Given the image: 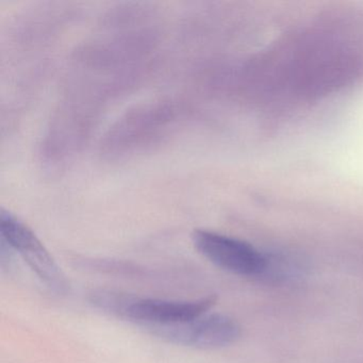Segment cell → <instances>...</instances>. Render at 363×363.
<instances>
[{"instance_id":"3957f363","label":"cell","mask_w":363,"mask_h":363,"mask_svg":"<svg viewBox=\"0 0 363 363\" xmlns=\"http://www.w3.org/2000/svg\"><path fill=\"white\" fill-rule=\"evenodd\" d=\"M0 237L18 252L40 280L56 294H67L69 282L61 267L35 233L7 210L0 213Z\"/></svg>"},{"instance_id":"5b68a950","label":"cell","mask_w":363,"mask_h":363,"mask_svg":"<svg viewBox=\"0 0 363 363\" xmlns=\"http://www.w3.org/2000/svg\"><path fill=\"white\" fill-rule=\"evenodd\" d=\"M195 250L220 269L245 277L263 276L267 257L247 242L208 229L192 233Z\"/></svg>"},{"instance_id":"7a4b0ae2","label":"cell","mask_w":363,"mask_h":363,"mask_svg":"<svg viewBox=\"0 0 363 363\" xmlns=\"http://www.w3.org/2000/svg\"><path fill=\"white\" fill-rule=\"evenodd\" d=\"M216 301V295L193 301H172L138 297L114 290H96L90 294V303L97 309L141 327L186 322L208 313Z\"/></svg>"},{"instance_id":"277c9868","label":"cell","mask_w":363,"mask_h":363,"mask_svg":"<svg viewBox=\"0 0 363 363\" xmlns=\"http://www.w3.org/2000/svg\"><path fill=\"white\" fill-rule=\"evenodd\" d=\"M143 328L167 343L197 350L226 347L241 337L237 320L222 313H206L184 323Z\"/></svg>"},{"instance_id":"6da1fadb","label":"cell","mask_w":363,"mask_h":363,"mask_svg":"<svg viewBox=\"0 0 363 363\" xmlns=\"http://www.w3.org/2000/svg\"><path fill=\"white\" fill-rule=\"evenodd\" d=\"M186 109L177 101H147L127 110L106 133L101 154L110 161L126 160L167 142L184 125Z\"/></svg>"}]
</instances>
